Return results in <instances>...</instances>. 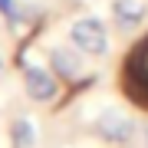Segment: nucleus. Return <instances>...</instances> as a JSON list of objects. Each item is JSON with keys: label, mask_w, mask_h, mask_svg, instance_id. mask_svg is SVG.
<instances>
[{"label": "nucleus", "mask_w": 148, "mask_h": 148, "mask_svg": "<svg viewBox=\"0 0 148 148\" xmlns=\"http://www.w3.org/2000/svg\"><path fill=\"white\" fill-rule=\"evenodd\" d=\"M69 43L86 56H106L109 53V30L99 16H82L69 27Z\"/></svg>", "instance_id": "f257e3e1"}, {"label": "nucleus", "mask_w": 148, "mask_h": 148, "mask_svg": "<svg viewBox=\"0 0 148 148\" xmlns=\"http://www.w3.org/2000/svg\"><path fill=\"white\" fill-rule=\"evenodd\" d=\"M82 56H86V53H79L73 43H69V46H53V49H49V69H53L59 79L73 82L76 89L92 86L95 76H82Z\"/></svg>", "instance_id": "f03ea898"}, {"label": "nucleus", "mask_w": 148, "mask_h": 148, "mask_svg": "<svg viewBox=\"0 0 148 148\" xmlns=\"http://www.w3.org/2000/svg\"><path fill=\"white\" fill-rule=\"evenodd\" d=\"M92 128H95V135H99L102 142H109V145H128L138 125H135V119L128 115V112L106 109V112H99V119H95Z\"/></svg>", "instance_id": "7ed1b4c3"}, {"label": "nucleus", "mask_w": 148, "mask_h": 148, "mask_svg": "<svg viewBox=\"0 0 148 148\" xmlns=\"http://www.w3.org/2000/svg\"><path fill=\"white\" fill-rule=\"evenodd\" d=\"M23 89L33 102H56L59 95V76L46 66L23 63Z\"/></svg>", "instance_id": "20e7f679"}, {"label": "nucleus", "mask_w": 148, "mask_h": 148, "mask_svg": "<svg viewBox=\"0 0 148 148\" xmlns=\"http://www.w3.org/2000/svg\"><path fill=\"white\" fill-rule=\"evenodd\" d=\"M112 16H115V27L122 33H132L138 23H145L148 3L145 0H112Z\"/></svg>", "instance_id": "39448f33"}, {"label": "nucleus", "mask_w": 148, "mask_h": 148, "mask_svg": "<svg viewBox=\"0 0 148 148\" xmlns=\"http://www.w3.org/2000/svg\"><path fill=\"white\" fill-rule=\"evenodd\" d=\"M10 135H13V145L16 148H33V145H36V128H33L30 119H16L10 125Z\"/></svg>", "instance_id": "423d86ee"}, {"label": "nucleus", "mask_w": 148, "mask_h": 148, "mask_svg": "<svg viewBox=\"0 0 148 148\" xmlns=\"http://www.w3.org/2000/svg\"><path fill=\"white\" fill-rule=\"evenodd\" d=\"M0 13H3L7 20H10V16L16 13V0H0Z\"/></svg>", "instance_id": "0eeeda50"}, {"label": "nucleus", "mask_w": 148, "mask_h": 148, "mask_svg": "<svg viewBox=\"0 0 148 148\" xmlns=\"http://www.w3.org/2000/svg\"><path fill=\"white\" fill-rule=\"evenodd\" d=\"M145 148H148V125H145Z\"/></svg>", "instance_id": "6e6552de"}, {"label": "nucleus", "mask_w": 148, "mask_h": 148, "mask_svg": "<svg viewBox=\"0 0 148 148\" xmlns=\"http://www.w3.org/2000/svg\"><path fill=\"white\" fill-rule=\"evenodd\" d=\"M0 69H3V56H0Z\"/></svg>", "instance_id": "1a4fd4ad"}]
</instances>
